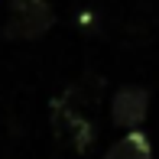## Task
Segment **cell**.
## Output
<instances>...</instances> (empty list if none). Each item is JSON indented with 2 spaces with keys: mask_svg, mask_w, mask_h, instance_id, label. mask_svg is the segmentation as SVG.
Returning a JSON list of instances; mask_svg holds the SVG:
<instances>
[{
  "mask_svg": "<svg viewBox=\"0 0 159 159\" xmlns=\"http://www.w3.org/2000/svg\"><path fill=\"white\" fill-rule=\"evenodd\" d=\"M52 23H55V13L49 7V0H10L3 39H13V42L39 39L52 30Z\"/></svg>",
  "mask_w": 159,
  "mask_h": 159,
  "instance_id": "cell-1",
  "label": "cell"
},
{
  "mask_svg": "<svg viewBox=\"0 0 159 159\" xmlns=\"http://www.w3.org/2000/svg\"><path fill=\"white\" fill-rule=\"evenodd\" d=\"M52 130L55 136H59L62 143H68L75 153H84V149H91V143H94L98 130L94 124L88 120V114H84L81 104H75L71 98H55L52 101Z\"/></svg>",
  "mask_w": 159,
  "mask_h": 159,
  "instance_id": "cell-2",
  "label": "cell"
},
{
  "mask_svg": "<svg viewBox=\"0 0 159 159\" xmlns=\"http://www.w3.org/2000/svg\"><path fill=\"white\" fill-rule=\"evenodd\" d=\"M149 114V91L140 88V84H124V88L114 91L111 98V120L114 127L127 130H140L143 120Z\"/></svg>",
  "mask_w": 159,
  "mask_h": 159,
  "instance_id": "cell-3",
  "label": "cell"
},
{
  "mask_svg": "<svg viewBox=\"0 0 159 159\" xmlns=\"http://www.w3.org/2000/svg\"><path fill=\"white\" fill-rule=\"evenodd\" d=\"M101 159H153V143L143 130H127Z\"/></svg>",
  "mask_w": 159,
  "mask_h": 159,
  "instance_id": "cell-4",
  "label": "cell"
}]
</instances>
